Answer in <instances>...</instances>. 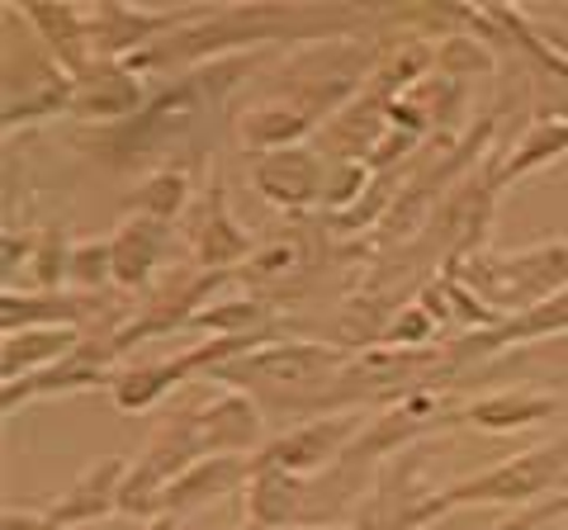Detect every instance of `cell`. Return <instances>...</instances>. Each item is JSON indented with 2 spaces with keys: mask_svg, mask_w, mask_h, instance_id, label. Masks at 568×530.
Returning <instances> with one entry per match:
<instances>
[{
  "mask_svg": "<svg viewBox=\"0 0 568 530\" xmlns=\"http://www.w3.org/2000/svg\"><path fill=\"white\" fill-rule=\"evenodd\" d=\"M549 473H555V459H521V465H507L488 473L484 483H469L455 492V502H469V498H530L536 488L549 483Z\"/></svg>",
  "mask_w": 568,
  "mask_h": 530,
  "instance_id": "cell-1",
  "label": "cell"
},
{
  "mask_svg": "<svg viewBox=\"0 0 568 530\" xmlns=\"http://www.w3.org/2000/svg\"><path fill=\"white\" fill-rule=\"evenodd\" d=\"M332 356L327 350H308V346H290V350H271V356H256L252 365H242V375L252 369V375L271 379V384H308L317 369H327Z\"/></svg>",
  "mask_w": 568,
  "mask_h": 530,
  "instance_id": "cell-2",
  "label": "cell"
},
{
  "mask_svg": "<svg viewBox=\"0 0 568 530\" xmlns=\"http://www.w3.org/2000/svg\"><path fill=\"white\" fill-rule=\"evenodd\" d=\"M261 185L271 200H290V204L308 200L313 194V162H304L298 152H280L261 166Z\"/></svg>",
  "mask_w": 568,
  "mask_h": 530,
  "instance_id": "cell-3",
  "label": "cell"
},
{
  "mask_svg": "<svg viewBox=\"0 0 568 530\" xmlns=\"http://www.w3.org/2000/svg\"><path fill=\"white\" fill-rule=\"evenodd\" d=\"M342 436V427H313L304 436H294V440H284V446L275 450V459L284 469H304V465H317V459L327 455V446Z\"/></svg>",
  "mask_w": 568,
  "mask_h": 530,
  "instance_id": "cell-4",
  "label": "cell"
},
{
  "mask_svg": "<svg viewBox=\"0 0 568 530\" xmlns=\"http://www.w3.org/2000/svg\"><path fill=\"white\" fill-rule=\"evenodd\" d=\"M129 233L133 237H123L114 246V271H119V279H138L142 265H148V256H152V246H156V233H148V227H129Z\"/></svg>",
  "mask_w": 568,
  "mask_h": 530,
  "instance_id": "cell-5",
  "label": "cell"
},
{
  "mask_svg": "<svg viewBox=\"0 0 568 530\" xmlns=\"http://www.w3.org/2000/svg\"><path fill=\"white\" fill-rule=\"evenodd\" d=\"M545 412V402H493V408H478V417L493 421V417H511V421H521V417H536Z\"/></svg>",
  "mask_w": 568,
  "mask_h": 530,
  "instance_id": "cell-6",
  "label": "cell"
},
{
  "mask_svg": "<svg viewBox=\"0 0 568 530\" xmlns=\"http://www.w3.org/2000/svg\"><path fill=\"white\" fill-rule=\"evenodd\" d=\"M175 200H181V181H171V175L148 190V204H152V208H175Z\"/></svg>",
  "mask_w": 568,
  "mask_h": 530,
  "instance_id": "cell-7",
  "label": "cell"
}]
</instances>
